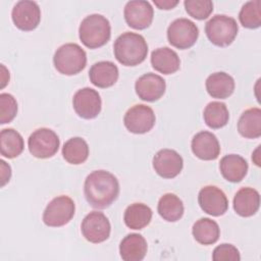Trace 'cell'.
Instances as JSON below:
<instances>
[{
	"instance_id": "6da1fadb",
	"label": "cell",
	"mask_w": 261,
	"mask_h": 261,
	"mask_svg": "<svg viewBox=\"0 0 261 261\" xmlns=\"http://www.w3.org/2000/svg\"><path fill=\"white\" fill-rule=\"evenodd\" d=\"M84 194L93 208L105 209L117 199L119 182L111 172L95 170L85 179Z\"/></svg>"
},
{
	"instance_id": "7a4b0ae2",
	"label": "cell",
	"mask_w": 261,
	"mask_h": 261,
	"mask_svg": "<svg viewBox=\"0 0 261 261\" xmlns=\"http://www.w3.org/2000/svg\"><path fill=\"white\" fill-rule=\"evenodd\" d=\"M113 52L116 60L122 65L136 66L146 59L148 45L142 35L125 32L115 40Z\"/></svg>"
},
{
	"instance_id": "3957f363",
	"label": "cell",
	"mask_w": 261,
	"mask_h": 261,
	"mask_svg": "<svg viewBox=\"0 0 261 261\" xmlns=\"http://www.w3.org/2000/svg\"><path fill=\"white\" fill-rule=\"evenodd\" d=\"M79 37L82 43L90 49L102 47L111 37L110 22L101 14H90L82 20L79 28Z\"/></svg>"
},
{
	"instance_id": "277c9868",
	"label": "cell",
	"mask_w": 261,
	"mask_h": 261,
	"mask_svg": "<svg viewBox=\"0 0 261 261\" xmlns=\"http://www.w3.org/2000/svg\"><path fill=\"white\" fill-rule=\"evenodd\" d=\"M53 63L60 73L74 75L86 67L87 54L80 45L75 43H66L55 51Z\"/></svg>"
},
{
	"instance_id": "5b68a950",
	"label": "cell",
	"mask_w": 261,
	"mask_h": 261,
	"mask_svg": "<svg viewBox=\"0 0 261 261\" xmlns=\"http://www.w3.org/2000/svg\"><path fill=\"white\" fill-rule=\"evenodd\" d=\"M239 27L237 20L233 17L216 14L210 18L205 25V33L209 41L219 47H225L230 45L237 35Z\"/></svg>"
},
{
	"instance_id": "8992f818",
	"label": "cell",
	"mask_w": 261,
	"mask_h": 261,
	"mask_svg": "<svg viewBox=\"0 0 261 261\" xmlns=\"http://www.w3.org/2000/svg\"><path fill=\"white\" fill-rule=\"evenodd\" d=\"M60 141L57 134L47 127L36 129L29 137L28 147L30 153L40 159H46L54 156L59 149Z\"/></svg>"
},
{
	"instance_id": "52a82bcc",
	"label": "cell",
	"mask_w": 261,
	"mask_h": 261,
	"mask_svg": "<svg viewBox=\"0 0 261 261\" xmlns=\"http://www.w3.org/2000/svg\"><path fill=\"white\" fill-rule=\"evenodd\" d=\"M75 205L68 196H58L46 206L43 213V221L51 227H59L67 224L74 215Z\"/></svg>"
},
{
	"instance_id": "ba28073f",
	"label": "cell",
	"mask_w": 261,
	"mask_h": 261,
	"mask_svg": "<svg viewBox=\"0 0 261 261\" xmlns=\"http://www.w3.org/2000/svg\"><path fill=\"white\" fill-rule=\"evenodd\" d=\"M199 29L188 18H176L167 29V40L177 49H189L198 40Z\"/></svg>"
},
{
	"instance_id": "9c48e42d",
	"label": "cell",
	"mask_w": 261,
	"mask_h": 261,
	"mask_svg": "<svg viewBox=\"0 0 261 261\" xmlns=\"http://www.w3.org/2000/svg\"><path fill=\"white\" fill-rule=\"evenodd\" d=\"M81 230L87 241L93 244H99L109 238L111 225L104 213L92 211L83 219Z\"/></svg>"
},
{
	"instance_id": "30bf717a",
	"label": "cell",
	"mask_w": 261,
	"mask_h": 261,
	"mask_svg": "<svg viewBox=\"0 0 261 261\" xmlns=\"http://www.w3.org/2000/svg\"><path fill=\"white\" fill-rule=\"evenodd\" d=\"M155 113L153 109L144 104H137L130 107L123 117L124 126L133 134H146L155 124Z\"/></svg>"
},
{
	"instance_id": "8fae6325",
	"label": "cell",
	"mask_w": 261,
	"mask_h": 261,
	"mask_svg": "<svg viewBox=\"0 0 261 261\" xmlns=\"http://www.w3.org/2000/svg\"><path fill=\"white\" fill-rule=\"evenodd\" d=\"M72 106L80 117L93 119L100 113L102 101L96 90L86 87L75 92L72 98Z\"/></svg>"
},
{
	"instance_id": "7c38bea8",
	"label": "cell",
	"mask_w": 261,
	"mask_h": 261,
	"mask_svg": "<svg viewBox=\"0 0 261 261\" xmlns=\"http://www.w3.org/2000/svg\"><path fill=\"white\" fill-rule=\"evenodd\" d=\"M11 17L17 29L25 32L33 31L40 23L41 9L35 1L21 0L13 6Z\"/></svg>"
},
{
	"instance_id": "4fadbf2b",
	"label": "cell",
	"mask_w": 261,
	"mask_h": 261,
	"mask_svg": "<svg viewBox=\"0 0 261 261\" xmlns=\"http://www.w3.org/2000/svg\"><path fill=\"white\" fill-rule=\"evenodd\" d=\"M198 203L205 213L212 216L223 215L228 208L226 195L215 186L202 188L198 195Z\"/></svg>"
},
{
	"instance_id": "5bb4252c",
	"label": "cell",
	"mask_w": 261,
	"mask_h": 261,
	"mask_svg": "<svg viewBox=\"0 0 261 261\" xmlns=\"http://www.w3.org/2000/svg\"><path fill=\"white\" fill-rule=\"evenodd\" d=\"M124 19L130 28L135 30H145L153 21L154 10L148 1H128L123 10Z\"/></svg>"
},
{
	"instance_id": "9a60e30c",
	"label": "cell",
	"mask_w": 261,
	"mask_h": 261,
	"mask_svg": "<svg viewBox=\"0 0 261 261\" xmlns=\"http://www.w3.org/2000/svg\"><path fill=\"white\" fill-rule=\"evenodd\" d=\"M184 166L181 156L172 149L159 150L153 157V168L163 178L177 176Z\"/></svg>"
},
{
	"instance_id": "2e32d148",
	"label": "cell",
	"mask_w": 261,
	"mask_h": 261,
	"mask_svg": "<svg viewBox=\"0 0 261 261\" xmlns=\"http://www.w3.org/2000/svg\"><path fill=\"white\" fill-rule=\"evenodd\" d=\"M166 83L156 73L148 72L140 76L135 84V90L140 99L147 102L159 100L165 93Z\"/></svg>"
},
{
	"instance_id": "e0dca14e",
	"label": "cell",
	"mask_w": 261,
	"mask_h": 261,
	"mask_svg": "<svg viewBox=\"0 0 261 261\" xmlns=\"http://www.w3.org/2000/svg\"><path fill=\"white\" fill-rule=\"evenodd\" d=\"M191 148L194 155L202 160H215L220 154V145L216 136L207 130L199 132L193 137Z\"/></svg>"
},
{
	"instance_id": "ac0fdd59",
	"label": "cell",
	"mask_w": 261,
	"mask_h": 261,
	"mask_svg": "<svg viewBox=\"0 0 261 261\" xmlns=\"http://www.w3.org/2000/svg\"><path fill=\"white\" fill-rule=\"evenodd\" d=\"M118 74V68L112 61L96 62L89 70L91 83L102 89L112 87L117 82Z\"/></svg>"
},
{
	"instance_id": "d6986e66",
	"label": "cell",
	"mask_w": 261,
	"mask_h": 261,
	"mask_svg": "<svg viewBox=\"0 0 261 261\" xmlns=\"http://www.w3.org/2000/svg\"><path fill=\"white\" fill-rule=\"evenodd\" d=\"M260 206V195L253 188H242L233 197V210L242 217L254 215Z\"/></svg>"
},
{
	"instance_id": "ffe728a7",
	"label": "cell",
	"mask_w": 261,
	"mask_h": 261,
	"mask_svg": "<svg viewBox=\"0 0 261 261\" xmlns=\"http://www.w3.org/2000/svg\"><path fill=\"white\" fill-rule=\"evenodd\" d=\"M148 245L140 233H129L119 245V254L124 261H141L145 258Z\"/></svg>"
},
{
	"instance_id": "44dd1931",
	"label": "cell",
	"mask_w": 261,
	"mask_h": 261,
	"mask_svg": "<svg viewBox=\"0 0 261 261\" xmlns=\"http://www.w3.org/2000/svg\"><path fill=\"white\" fill-rule=\"evenodd\" d=\"M248 162L237 154L225 155L219 162V169L222 176L230 182L241 181L248 172Z\"/></svg>"
},
{
	"instance_id": "7402d4cb",
	"label": "cell",
	"mask_w": 261,
	"mask_h": 261,
	"mask_svg": "<svg viewBox=\"0 0 261 261\" xmlns=\"http://www.w3.org/2000/svg\"><path fill=\"white\" fill-rule=\"evenodd\" d=\"M151 64L158 72L171 74L179 69L180 60L175 51L168 47H163L155 49L151 53Z\"/></svg>"
},
{
	"instance_id": "603a6c76",
	"label": "cell",
	"mask_w": 261,
	"mask_h": 261,
	"mask_svg": "<svg viewBox=\"0 0 261 261\" xmlns=\"http://www.w3.org/2000/svg\"><path fill=\"white\" fill-rule=\"evenodd\" d=\"M205 86L212 98L226 99L234 91V80L226 72H214L207 77Z\"/></svg>"
},
{
	"instance_id": "cb8c5ba5",
	"label": "cell",
	"mask_w": 261,
	"mask_h": 261,
	"mask_svg": "<svg viewBox=\"0 0 261 261\" xmlns=\"http://www.w3.org/2000/svg\"><path fill=\"white\" fill-rule=\"evenodd\" d=\"M238 130L246 139H257L261 136V110L253 107L245 110L239 121Z\"/></svg>"
},
{
	"instance_id": "d4e9b609",
	"label": "cell",
	"mask_w": 261,
	"mask_h": 261,
	"mask_svg": "<svg viewBox=\"0 0 261 261\" xmlns=\"http://www.w3.org/2000/svg\"><path fill=\"white\" fill-rule=\"evenodd\" d=\"M152 210L143 203L130 204L124 211L123 220L130 229H142L146 227L152 219Z\"/></svg>"
},
{
	"instance_id": "484cf974",
	"label": "cell",
	"mask_w": 261,
	"mask_h": 261,
	"mask_svg": "<svg viewBox=\"0 0 261 261\" xmlns=\"http://www.w3.org/2000/svg\"><path fill=\"white\" fill-rule=\"evenodd\" d=\"M194 239L201 245H212L216 243L220 236V228L216 221L203 217L197 220L192 228Z\"/></svg>"
},
{
	"instance_id": "4316f807",
	"label": "cell",
	"mask_w": 261,
	"mask_h": 261,
	"mask_svg": "<svg viewBox=\"0 0 261 261\" xmlns=\"http://www.w3.org/2000/svg\"><path fill=\"white\" fill-rule=\"evenodd\" d=\"M157 210L164 220L175 222L182 217L185 208L182 201L176 195L167 193L159 199Z\"/></svg>"
},
{
	"instance_id": "83f0119b",
	"label": "cell",
	"mask_w": 261,
	"mask_h": 261,
	"mask_svg": "<svg viewBox=\"0 0 261 261\" xmlns=\"http://www.w3.org/2000/svg\"><path fill=\"white\" fill-rule=\"evenodd\" d=\"M24 142L21 135L13 128H4L0 133L1 155L6 158H15L21 154Z\"/></svg>"
},
{
	"instance_id": "f1b7e54d",
	"label": "cell",
	"mask_w": 261,
	"mask_h": 261,
	"mask_svg": "<svg viewBox=\"0 0 261 261\" xmlns=\"http://www.w3.org/2000/svg\"><path fill=\"white\" fill-rule=\"evenodd\" d=\"M62 156L70 164H82L89 157L88 143L80 137L67 140L62 147Z\"/></svg>"
},
{
	"instance_id": "f546056e",
	"label": "cell",
	"mask_w": 261,
	"mask_h": 261,
	"mask_svg": "<svg viewBox=\"0 0 261 261\" xmlns=\"http://www.w3.org/2000/svg\"><path fill=\"white\" fill-rule=\"evenodd\" d=\"M205 123L211 128H220L227 124L229 112L226 105L222 102L212 101L207 104L203 111Z\"/></svg>"
},
{
	"instance_id": "4dcf8cb0",
	"label": "cell",
	"mask_w": 261,
	"mask_h": 261,
	"mask_svg": "<svg viewBox=\"0 0 261 261\" xmlns=\"http://www.w3.org/2000/svg\"><path fill=\"white\" fill-rule=\"evenodd\" d=\"M241 24L247 29H257L261 25V1L246 2L239 13Z\"/></svg>"
},
{
	"instance_id": "1f68e13d",
	"label": "cell",
	"mask_w": 261,
	"mask_h": 261,
	"mask_svg": "<svg viewBox=\"0 0 261 261\" xmlns=\"http://www.w3.org/2000/svg\"><path fill=\"white\" fill-rule=\"evenodd\" d=\"M188 14L196 19H206L213 11V2L210 0H186L184 2Z\"/></svg>"
},
{
	"instance_id": "d6a6232c",
	"label": "cell",
	"mask_w": 261,
	"mask_h": 261,
	"mask_svg": "<svg viewBox=\"0 0 261 261\" xmlns=\"http://www.w3.org/2000/svg\"><path fill=\"white\" fill-rule=\"evenodd\" d=\"M17 113V102L8 93L0 94V123L5 124L14 119Z\"/></svg>"
},
{
	"instance_id": "836d02e7",
	"label": "cell",
	"mask_w": 261,
	"mask_h": 261,
	"mask_svg": "<svg viewBox=\"0 0 261 261\" xmlns=\"http://www.w3.org/2000/svg\"><path fill=\"white\" fill-rule=\"evenodd\" d=\"M212 259L214 261H240L241 255L233 245L221 244L214 249Z\"/></svg>"
},
{
	"instance_id": "e575fe53",
	"label": "cell",
	"mask_w": 261,
	"mask_h": 261,
	"mask_svg": "<svg viewBox=\"0 0 261 261\" xmlns=\"http://www.w3.org/2000/svg\"><path fill=\"white\" fill-rule=\"evenodd\" d=\"M0 165H1V187H4L10 179L11 168L4 160H0Z\"/></svg>"
},
{
	"instance_id": "d590c367",
	"label": "cell",
	"mask_w": 261,
	"mask_h": 261,
	"mask_svg": "<svg viewBox=\"0 0 261 261\" xmlns=\"http://www.w3.org/2000/svg\"><path fill=\"white\" fill-rule=\"evenodd\" d=\"M153 2L159 9L164 10L172 9L178 4V0H154Z\"/></svg>"
},
{
	"instance_id": "8d00e7d4",
	"label": "cell",
	"mask_w": 261,
	"mask_h": 261,
	"mask_svg": "<svg viewBox=\"0 0 261 261\" xmlns=\"http://www.w3.org/2000/svg\"><path fill=\"white\" fill-rule=\"evenodd\" d=\"M1 88H4L6 86V84L9 82V71L5 68V66L3 64H1Z\"/></svg>"
},
{
	"instance_id": "74e56055",
	"label": "cell",
	"mask_w": 261,
	"mask_h": 261,
	"mask_svg": "<svg viewBox=\"0 0 261 261\" xmlns=\"http://www.w3.org/2000/svg\"><path fill=\"white\" fill-rule=\"evenodd\" d=\"M259 149H260V146H258V148L255 150L254 154H252V160L255 162V164L257 166H260V159H259V155H258Z\"/></svg>"
}]
</instances>
